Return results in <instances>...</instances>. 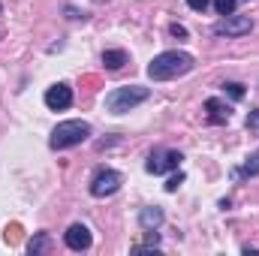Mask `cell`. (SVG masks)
<instances>
[{
	"mask_svg": "<svg viewBox=\"0 0 259 256\" xmlns=\"http://www.w3.org/2000/svg\"><path fill=\"white\" fill-rule=\"evenodd\" d=\"M193 64H196L193 55H187V52H163L148 64V75L154 81H169V78H178V75L190 72Z\"/></svg>",
	"mask_w": 259,
	"mask_h": 256,
	"instance_id": "obj_1",
	"label": "cell"
},
{
	"mask_svg": "<svg viewBox=\"0 0 259 256\" xmlns=\"http://www.w3.org/2000/svg\"><path fill=\"white\" fill-rule=\"evenodd\" d=\"M151 97V91L148 88H142V84H127V88H115L109 97H106V109L112 112V115H124L130 109H136L139 103H145Z\"/></svg>",
	"mask_w": 259,
	"mask_h": 256,
	"instance_id": "obj_2",
	"label": "cell"
},
{
	"mask_svg": "<svg viewBox=\"0 0 259 256\" xmlns=\"http://www.w3.org/2000/svg\"><path fill=\"white\" fill-rule=\"evenodd\" d=\"M88 136H91V124L88 121H64V124H58L52 130L49 145L55 151H64V148H72V145H81Z\"/></svg>",
	"mask_w": 259,
	"mask_h": 256,
	"instance_id": "obj_3",
	"label": "cell"
},
{
	"mask_svg": "<svg viewBox=\"0 0 259 256\" xmlns=\"http://www.w3.org/2000/svg\"><path fill=\"white\" fill-rule=\"evenodd\" d=\"M121 184H124V175H121V172H115V169H100V172L94 175V181H91V196L106 199V196H112V193L121 190Z\"/></svg>",
	"mask_w": 259,
	"mask_h": 256,
	"instance_id": "obj_4",
	"label": "cell"
},
{
	"mask_svg": "<svg viewBox=\"0 0 259 256\" xmlns=\"http://www.w3.org/2000/svg\"><path fill=\"white\" fill-rule=\"evenodd\" d=\"M253 30V18H247V15H223L217 24H214V33L217 36H244V33H250Z\"/></svg>",
	"mask_w": 259,
	"mask_h": 256,
	"instance_id": "obj_5",
	"label": "cell"
},
{
	"mask_svg": "<svg viewBox=\"0 0 259 256\" xmlns=\"http://www.w3.org/2000/svg\"><path fill=\"white\" fill-rule=\"evenodd\" d=\"M181 160H184L181 151H154V154L148 157L145 169H148L151 175H163V172H169V169H178Z\"/></svg>",
	"mask_w": 259,
	"mask_h": 256,
	"instance_id": "obj_6",
	"label": "cell"
},
{
	"mask_svg": "<svg viewBox=\"0 0 259 256\" xmlns=\"http://www.w3.org/2000/svg\"><path fill=\"white\" fill-rule=\"evenodd\" d=\"M46 106L52 109V112H64L72 106V88L69 84H52L49 91H46Z\"/></svg>",
	"mask_w": 259,
	"mask_h": 256,
	"instance_id": "obj_7",
	"label": "cell"
},
{
	"mask_svg": "<svg viewBox=\"0 0 259 256\" xmlns=\"http://www.w3.org/2000/svg\"><path fill=\"white\" fill-rule=\"evenodd\" d=\"M64 241H66V247H69V250H88L94 238H91V229H88L84 223H72V226L66 229Z\"/></svg>",
	"mask_w": 259,
	"mask_h": 256,
	"instance_id": "obj_8",
	"label": "cell"
},
{
	"mask_svg": "<svg viewBox=\"0 0 259 256\" xmlns=\"http://www.w3.org/2000/svg\"><path fill=\"white\" fill-rule=\"evenodd\" d=\"M205 112H208V121L211 124H229V118H232V109L223 100H217V97L205 100Z\"/></svg>",
	"mask_w": 259,
	"mask_h": 256,
	"instance_id": "obj_9",
	"label": "cell"
},
{
	"mask_svg": "<svg viewBox=\"0 0 259 256\" xmlns=\"http://www.w3.org/2000/svg\"><path fill=\"white\" fill-rule=\"evenodd\" d=\"M163 220H166V214H163V208H160V205L142 208V214H139V226H142L145 232H148V229H157Z\"/></svg>",
	"mask_w": 259,
	"mask_h": 256,
	"instance_id": "obj_10",
	"label": "cell"
},
{
	"mask_svg": "<svg viewBox=\"0 0 259 256\" xmlns=\"http://www.w3.org/2000/svg\"><path fill=\"white\" fill-rule=\"evenodd\" d=\"M127 61H130L127 52H121V49H106V52H103V66H106V69H121Z\"/></svg>",
	"mask_w": 259,
	"mask_h": 256,
	"instance_id": "obj_11",
	"label": "cell"
},
{
	"mask_svg": "<svg viewBox=\"0 0 259 256\" xmlns=\"http://www.w3.org/2000/svg\"><path fill=\"white\" fill-rule=\"evenodd\" d=\"M232 175H235V178H241V175H250V178H253V175H259V151L247 157L244 169H238V172H232Z\"/></svg>",
	"mask_w": 259,
	"mask_h": 256,
	"instance_id": "obj_12",
	"label": "cell"
},
{
	"mask_svg": "<svg viewBox=\"0 0 259 256\" xmlns=\"http://www.w3.org/2000/svg\"><path fill=\"white\" fill-rule=\"evenodd\" d=\"M49 247V235L46 232H39L36 238H30V244H27V253H42Z\"/></svg>",
	"mask_w": 259,
	"mask_h": 256,
	"instance_id": "obj_13",
	"label": "cell"
},
{
	"mask_svg": "<svg viewBox=\"0 0 259 256\" xmlns=\"http://www.w3.org/2000/svg\"><path fill=\"white\" fill-rule=\"evenodd\" d=\"M235 3L238 0H214V9H217V15H232L235 12Z\"/></svg>",
	"mask_w": 259,
	"mask_h": 256,
	"instance_id": "obj_14",
	"label": "cell"
},
{
	"mask_svg": "<svg viewBox=\"0 0 259 256\" xmlns=\"http://www.w3.org/2000/svg\"><path fill=\"white\" fill-rule=\"evenodd\" d=\"M223 91H226L232 100H241V97H244V84H238V81H226V84H223Z\"/></svg>",
	"mask_w": 259,
	"mask_h": 256,
	"instance_id": "obj_15",
	"label": "cell"
},
{
	"mask_svg": "<svg viewBox=\"0 0 259 256\" xmlns=\"http://www.w3.org/2000/svg\"><path fill=\"white\" fill-rule=\"evenodd\" d=\"M181 184H184V175L178 172V175H172V178L166 181V190H169V193H175V190H178V187H181Z\"/></svg>",
	"mask_w": 259,
	"mask_h": 256,
	"instance_id": "obj_16",
	"label": "cell"
},
{
	"mask_svg": "<svg viewBox=\"0 0 259 256\" xmlns=\"http://www.w3.org/2000/svg\"><path fill=\"white\" fill-rule=\"evenodd\" d=\"M208 3H211V0H187V6L196 9V12H205V9H208Z\"/></svg>",
	"mask_w": 259,
	"mask_h": 256,
	"instance_id": "obj_17",
	"label": "cell"
},
{
	"mask_svg": "<svg viewBox=\"0 0 259 256\" xmlns=\"http://www.w3.org/2000/svg\"><path fill=\"white\" fill-rule=\"evenodd\" d=\"M247 130H259V109H253L247 115Z\"/></svg>",
	"mask_w": 259,
	"mask_h": 256,
	"instance_id": "obj_18",
	"label": "cell"
},
{
	"mask_svg": "<svg viewBox=\"0 0 259 256\" xmlns=\"http://www.w3.org/2000/svg\"><path fill=\"white\" fill-rule=\"evenodd\" d=\"M172 33H175V36H187V30H184V24H172Z\"/></svg>",
	"mask_w": 259,
	"mask_h": 256,
	"instance_id": "obj_19",
	"label": "cell"
}]
</instances>
